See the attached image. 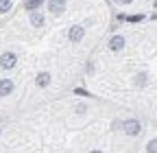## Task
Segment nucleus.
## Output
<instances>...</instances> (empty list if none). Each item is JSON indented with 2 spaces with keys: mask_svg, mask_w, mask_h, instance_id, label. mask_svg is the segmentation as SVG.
I'll use <instances>...</instances> for the list:
<instances>
[{
  "mask_svg": "<svg viewBox=\"0 0 157 153\" xmlns=\"http://www.w3.org/2000/svg\"><path fill=\"white\" fill-rule=\"evenodd\" d=\"M48 9H50L52 15H61V13L66 11V2H63V0H50V2H48Z\"/></svg>",
  "mask_w": 157,
  "mask_h": 153,
  "instance_id": "1",
  "label": "nucleus"
},
{
  "mask_svg": "<svg viewBox=\"0 0 157 153\" xmlns=\"http://www.w3.org/2000/svg\"><path fill=\"white\" fill-rule=\"evenodd\" d=\"M0 66L2 68H13L15 66V55L13 53H5L2 57H0Z\"/></svg>",
  "mask_w": 157,
  "mask_h": 153,
  "instance_id": "2",
  "label": "nucleus"
},
{
  "mask_svg": "<svg viewBox=\"0 0 157 153\" xmlns=\"http://www.w3.org/2000/svg\"><path fill=\"white\" fill-rule=\"evenodd\" d=\"M124 131L129 133V136H135V133L140 131V123L137 120H127L124 123Z\"/></svg>",
  "mask_w": 157,
  "mask_h": 153,
  "instance_id": "3",
  "label": "nucleus"
},
{
  "mask_svg": "<svg viewBox=\"0 0 157 153\" xmlns=\"http://www.w3.org/2000/svg\"><path fill=\"white\" fill-rule=\"evenodd\" d=\"M68 35H70L72 42H81V40H83V26H72Z\"/></svg>",
  "mask_w": 157,
  "mask_h": 153,
  "instance_id": "4",
  "label": "nucleus"
},
{
  "mask_svg": "<svg viewBox=\"0 0 157 153\" xmlns=\"http://www.w3.org/2000/svg\"><path fill=\"white\" fill-rule=\"evenodd\" d=\"M11 92H13V81L0 79V96H2V94H11Z\"/></svg>",
  "mask_w": 157,
  "mask_h": 153,
  "instance_id": "5",
  "label": "nucleus"
},
{
  "mask_svg": "<svg viewBox=\"0 0 157 153\" xmlns=\"http://www.w3.org/2000/svg\"><path fill=\"white\" fill-rule=\"evenodd\" d=\"M109 48H111V50H120V48H124V37H120V35H116L113 40L109 42Z\"/></svg>",
  "mask_w": 157,
  "mask_h": 153,
  "instance_id": "6",
  "label": "nucleus"
},
{
  "mask_svg": "<svg viewBox=\"0 0 157 153\" xmlns=\"http://www.w3.org/2000/svg\"><path fill=\"white\" fill-rule=\"evenodd\" d=\"M31 24L42 26V24H44V15L39 13V11H31Z\"/></svg>",
  "mask_w": 157,
  "mask_h": 153,
  "instance_id": "7",
  "label": "nucleus"
},
{
  "mask_svg": "<svg viewBox=\"0 0 157 153\" xmlns=\"http://www.w3.org/2000/svg\"><path fill=\"white\" fill-rule=\"evenodd\" d=\"M48 83H50V74H48V72H42V74L37 76V85H39V88H46Z\"/></svg>",
  "mask_w": 157,
  "mask_h": 153,
  "instance_id": "8",
  "label": "nucleus"
},
{
  "mask_svg": "<svg viewBox=\"0 0 157 153\" xmlns=\"http://www.w3.org/2000/svg\"><path fill=\"white\" fill-rule=\"evenodd\" d=\"M42 2H44V0H29V2H26V9H29V11H35L37 7H42Z\"/></svg>",
  "mask_w": 157,
  "mask_h": 153,
  "instance_id": "9",
  "label": "nucleus"
},
{
  "mask_svg": "<svg viewBox=\"0 0 157 153\" xmlns=\"http://www.w3.org/2000/svg\"><path fill=\"white\" fill-rule=\"evenodd\" d=\"M11 9V2L9 0H0V13H7Z\"/></svg>",
  "mask_w": 157,
  "mask_h": 153,
  "instance_id": "10",
  "label": "nucleus"
},
{
  "mask_svg": "<svg viewBox=\"0 0 157 153\" xmlns=\"http://www.w3.org/2000/svg\"><path fill=\"white\" fill-rule=\"evenodd\" d=\"M127 20H131V22H137V20H142V15H131V18H127Z\"/></svg>",
  "mask_w": 157,
  "mask_h": 153,
  "instance_id": "11",
  "label": "nucleus"
},
{
  "mask_svg": "<svg viewBox=\"0 0 157 153\" xmlns=\"http://www.w3.org/2000/svg\"><path fill=\"white\" fill-rule=\"evenodd\" d=\"M155 147H157L155 142H148V153H155Z\"/></svg>",
  "mask_w": 157,
  "mask_h": 153,
  "instance_id": "12",
  "label": "nucleus"
},
{
  "mask_svg": "<svg viewBox=\"0 0 157 153\" xmlns=\"http://www.w3.org/2000/svg\"><path fill=\"white\" fill-rule=\"evenodd\" d=\"M118 2H122V5H129V2H133V0H118Z\"/></svg>",
  "mask_w": 157,
  "mask_h": 153,
  "instance_id": "13",
  "label": "nucleus"
},
{
  "mask_svg": "<svg viewBox=\"0 0 157 153\" xmlns=\"http://www.w3.org/2000/svg\"><path fill=\"white\" fill-rule=\"evenodd\" d=\"M92 153H101V151H92Z\"/></svg>",
  "mask_w": 157,
  "mask_h": 153,
  "instance_id": "14",
  "label": "nucleus"
}]
</instances>
